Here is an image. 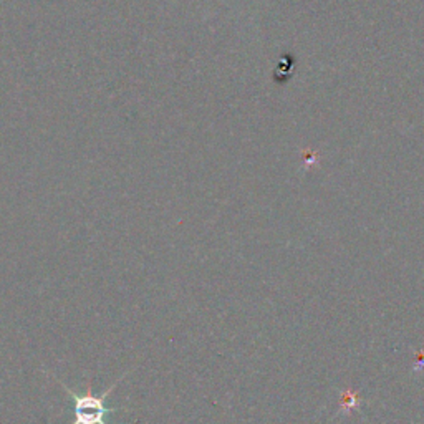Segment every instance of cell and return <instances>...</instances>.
Returning <instances> with one entry per match:
<instances>
[{
  "mask_svg": "<svg viewBox=\"0 0 424 424\" xmlns=\"http://www.w3.org/2000/svg\"><path fill=\"white\" fill-rule=\"evenodd\" d=\"M128 373L130 371H126L125 375L121 376V378H118L112 385V387H109L108 389H105V391L101 394L93 393L91 383L87 385V388H85V393L78 394V393H75L71 388H67V385L62 383V381L58 380L57 376H55V378L58 380V383L62 385V388L65 389L67 393H70V396L73 398L75 419L71 424H108V423H106V416H108V414L116 413V411H121V408L106 406V400H108L109 393H112L113 389L116 388L123 380H125V376L128 375Z\"/></svg>",
  "mask_w": 424,
  "mask_h": 424,
  "instance_id": "6da1fadb",
  "label": "cell"
},
{
  "mask_svg": "<svg viewBox=\"0 0 424 424\" xmlns=\"http://www.w3.org/2000/svg\"><path fill=\"white\" fill-rule=\"evenodd\" d=\"M356 405H358V398H356L355 393L351 391H346L345 394H343L342 398V408L350 411V409H355Z\"/></svg>",
  "mask_w": 424,
  "mask_h": 424,
  "instance_id": "7a4b0ae2",
  "label": "cell"
}]
</instances>
